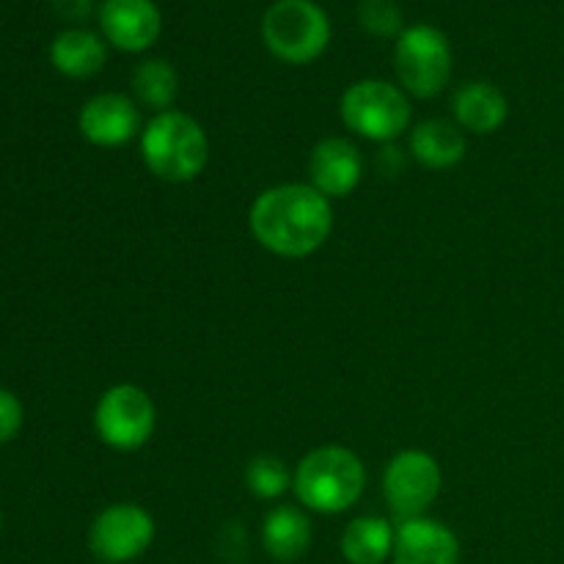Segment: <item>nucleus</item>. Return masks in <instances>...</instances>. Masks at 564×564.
Returning <instances> with one entry per match:
<instances>
[{"instance_id":"19","label":"nucleus","mask_w":564,"mask_h":564,"mask_svg":"<svg viewBox=\"0 0 564 564\" xmlns=\"http://www.w3.org/2000/svg\"><path fill=\"white\" fill-rule=\"evenodd\" d=\"M176 91H180V75H176V69L169 61L147 58L132 72V94H135V102L154 110V113L171 110Z\"/></svg>"},{"instance_id":"7","label":"nucleus","mask_w":564,"mask_h":564,"mask_svg":"<svg viewBox=\"0 0 564 564\" xmlns=\"http://www.w3.org/2000/svg\"><path fill=\"white\" fill-rule=\"evenodd\" d=\"M158 427V408L147 389L135 383L110 386L94 408L99 441L116 452H135L149 444Z\"/></svg>"},{"instance_id":"8","label":"nucleus","mask_w":564,"mask_h":564,"mask_svg":"<svg viewBox=\"0 0 564 564\" xmlns=\"http://www.w3.org/2000/svg\"><path fill=\"white\" fill-rule=\"evenodd\" d=\"M444 488L441 463L424 449H402L383 471V499L397 521L422 518Z\"/></svg>"},{"instance_id":"12","label":"nucleus","mask_w":564,"mask_h":564,"mask_svg":"<svg viewBox=\"0 0 564 564\" xmlns=\"http://www.w3.org/2000/svg\"><path fill=\"white\" fill-rule=\"evenodd\" d=\"M308 174L312 187L325 198H345L361 185L364 154L350 138H323L308 154Z\"/></svg>"},{"instance_id":"6","label":"nucleus","mask_w":564,"mask_h":564,"mask_svg":"<svg viewBox=\"0 0 564 564\" xmlns=\"http://www.w3.org/2000/svg\"><path fill=\"white\" fill-rule=\"evenodd\" d=\"M394 69L408 97L433 99L452 77V44L444 31L419 22L397 39Z\"/></svg>"},{"instance_id":"2","label":"nucleus","mask_w":564,"mask_h":564,"mask_svg":"<svg viewBox=\"0 0 564 564\" xmlns=\"http://www.w3.org/2000/svg\"><path fill=\"white\" fill-rule=\"evenodd\" d=\"M367 468L347 446H317L292 471V490L306 510L341 516L361 499Z\"/></svg>"},{"instance_id":"17","label":"nucleus","mask_w":564,"mask_h":564,"mask_svg":"<svg viewBox=\"0 0 564 564\" xmlns=\"http://www.w3.org/2000/svg\"><path fill=\"white\" fill-rule=\"evenodd\" d=\"M50 61L55 69L72 80H86L102 72L105 61H108V47H105L102 36L86 28H69L61 31L50 44Z\"/></svg>"},{"instance_id":"13","label":"nucleus","mask_w":564,"mask_h":564,"mask_svg":"<svg viewBox=\"0 0 564 564\" xmlns=\"http://www.w3.org/2000/svg\"><path fill=\"white\" fill-rule=\"evenodd\" d=\"M394 564H460V540L435 518H411L397 523Z\"/></svg>"},{"instance_id":"10","label":"nucleus","mask_w":564,"mask_h":564,"mask_svg":"<svg viewBox=\"0 0 564 564\" xmlns=\"http://www.w3.org/2000/svg\"><path fill=\"white\" fill-rule=\"evenodd\" d=\"M77 127L80 135L99 149L124 147L143 130L138 102L119 91H105L88 99L77 116Z\"/></svg>"},{"instance_id":"11","label":"nucleus","mask_w":564,"mask_h":564,"mask_svg":"<svg viewBox=\"0 0 564 564\" xmlns=\"http://www.w3.org/2000/svg\"><path fill=\"white\" fill-rule=\"evenodd\" d=\"M97 17L102 36L121 53H143L163 31V17L154 0H102Z\"/></svg>"},{"instance_id":"1","label":"nucleus","mask_w":564,"mask_h":564,"mask_svg":"<svg viewBox=\"0 0 564 564\" xmlns=\"http://www.w3.org/2000/svg\"><path fill=\"white\" fill-rule=\"evenodd\" d=\"M248 226L264 251L284 259H303L328 242L334 231V207L330 198L312 185L286 182L253 198Z\"/></svg>"},{"instance_id":"18","label":"nucleus","mask_w":564,"mask_h":564,"mask_svg":"<svg viewBox=\"0 0 564 564\" xmlns=\"http://www.w3.org/2000/svg\"><path fill=\"white\" fill-rule=\"evenodd\" d=\"M397 529L389 518L361 516L341 532V556L350 564H386L394 554Z\"/></svg>"},{"instance_id":"24","label":"nucleus","mask_w":564,"mask_h":564,"mask_svg":"<svg viewBox=\"0 0 564 564\" xmlns=\"http://www.w3.org/2000/svg\"><path fill=\"white\" fill-rule=\"evenodd\" d=\"M55 9L66 20H86L91 14V0H55Z\"/></svg>"},{"instance_id":"22","label":"nucleus","mask_w":564,"mask_h":564,"mask_svg":"<svg viewBox=\"0 0 564 564\" xmlns=\"http://www.w3.org/2000/svg\"><path fill=\"white\" fill-rule=\"evenodd\" d=\"M22 427V402L9 389H0V446L17 438Z\"/></svg>"},{"instance_id":"4","label":"nucleus","mask_w":564,"mask_h":564,"mask_svg":"<svg viewBox=\"0 0 564 564\" xmlns=\"http://www.w3.org/2000/svg\"><path fill=\"white\" fill-rule=\"evenodd\" d=\"M262 39L284 64H312L328 47L330 20L314 0H279L264 11Z\"/></svg>"},{"instance_id":"20","label":"nucleus","mask_w":564,"mask_h":564,"mask_svg":"<svg viewBox=\"0 0 564 564\" xmlns=\"http://www.w3.org/2000/svg\"><path fill=\"white\" fill-rule=\"evenodd\" d=\"M246 485L259 501H275L292 488V471L275 455H257L246 466Z\"/></svg>"},{"instance_id":"21","label":"nucleus","mask_w":564,"mask_h":564,"mask_svg":"<svg viewBox=\"0 0 564 564\" xmlns=\"http://www.w3.org/2000/svg\"><path fill=\"white\" fill-rule=\"evenodd\" d=\"M358 22H361L364 31L380 39H400V33L405 31L402 9L394 0H361L358 3Z\"/></svg>"},{"instance_id":"3","label":"nucleus","mask_w":564,"mask_h":564,"mask_svg":"<svg viewBox=\"0 0 564 564\" xmlns=\"http://www.w3.org/2000/svg\"><path fill=\"white\" fill-rule=\"evenodd\" d=\"M141 158L152 176L171 185H185L207 169L209 138L193 116L163 110L143 124Z\"/></svg>"},{"instance_id":"5","label":"nucleus","mask_w":564,"mask_h":564,"mask_svg":"<svg viewBox=\"0 0 564 564\" xmlns=\"http://www.w3.org/2000/svg\"><path fill=\"white\" fill-rule=\"evenodd\" d=\"M341 121L350 132L375 143H394L411 130V99L389 80H358L341 94Z\"/></svg>"},{"instance_id":"16","label":"nucleus","mask_w":564,"mask_h":564,"mask_svg":"<svg viewBox=\"0 0 564 564\" xmlns=\"http://www.w3.org/2000/svg\"><path fill=\"white\" fill-rule=\"evenodd\" d=\"M413 160L430 171L455 169L466 158V135L455 121L427 119L419 121L408 138Z\"/></svg>"},{"instance_id":"9","label":"nucleus","mask_w":564,"mask_h":564,"mask_svg":"<svg viewBox=\"0 0 564 564\" xmlns=\"http://www.w3.org/2000/svg\"><path fill=\"white\" fill-rule=\"evenodd\" d=\"M154 543V518L132 501L110 505L94 518L88 529V549L105 564H127L149 551Z\"/></svg>"},{"instance_id":"25","label":"nucleus","mask_w":564,"mask_h":564,"mask_svg":"<svg viewBox=\"0 0 564 564\" xmlns=\"http://www.w3.org/2000/svg\"><path fill=\"white\" fill-rule=\"evenodd\" d=\"M0 529H3V512H0Z\"/></svg>"},{"instance_id":"14","label":"nucleus","mask_w":564,"mask_h":564,"mask_svg":"<svg viewBox=\"0 0 564 564\" xmlns=\"http://www.w3.org/2000/svg\"><path fill=\"white\" fill-rule=\"evenodd\" d=\"M452 113H455V124L460 130L474 132V135H494L505 127L507 116H510V102L494 83L474 80L457 88L452 97Z\"/></svg>"},{"instance_id":"15","label":"nucleus","mask_w":564,"mask_h":564,"mask_svg":"<svg viewBox=\"0 0 564 564\" xmlns=\"http://www.w3.org/2000/svg\"><path fill=\"white\" fill-rule=\"evenodd\" d=\"M262 545L270 560L292 564L312 549V521L306 510L295 505H279L264 516Z\"/></svg>"},{"instance_id":"23","label":"nucleus","mask_w":564,"mask_h":564,"mask_svg":"<svg viewBox=\"0 0 564 564\" xmlns=\"http://www.w3.org/2000/svg\"><path fill=\"white\" fill-rule=\"evenodd\" d=\"M378 165L386 176L402 174V171H405V152H402L400 147H391V143H386L383 152H380V158H378Z\"/></svg>"}]
</instances>
